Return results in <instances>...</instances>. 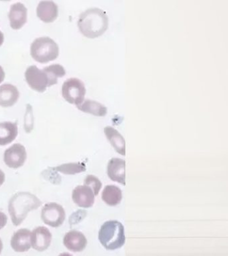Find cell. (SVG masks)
<instances>
[{
    "mask_svg": "<svg viewBox=\"0 0 228 256\" xmlns=\"http://www.w3.org/2000/svg\"><path fill=\"white\" fill-rule=\"evenodd\" d=\"M78 26L81 33L86 37L97 38L107 30L108 15L100 8H89L80 14Z\"/></svg>",
    "mask_w": 228,
    "mask_h": 256,
    "instance_id": "obj_1",
    "label": "cell"
},
{
    "mask_svg": "<svg viewBox=\"0 0 228 256\" xmlns=\"http://www.w3.org/2000/svg\"><path fill=\"white\" fill-rule=\"evenodd\" d=\"M42 202L30 192H18L12 196L8 204V212L12 223L18 226L27 217L28 212L38 209Z\"/></svg>",
    "mask_w": 228,
    "mask_h": 256,
    "instance_id": "obj_2",
    "label": "cell"
},
{
    "mask_svg": "<svg viewBox=\"0 0 228 256\" xmlns=\"http://www.w3.org/2000/svg\"><path fill=\"white\" fill-rule=\"evenodd\" d=\"M98 238L106 250L119 249L126 242L124 226L116 220L106 222L100 228Z\"/></svg>",
    "mask_w": 228,
    "mask_h": 256,
    "instance_id": "obj_3",
    "label": "cell"
},
{
    "mask_svg": "<svg viewBox=\"0 0 228 256\" xmlns=\"http://www.w3.org/2000/svg\"><path fill=\"white\" fill-rule=\"evenodd\" d=\"M32 57L40 63L53 61L59 55V46L52 38L41 37L34 40L30 48Z\"/></svg>",
    "mask_w": 228,
    "mask_h": 256,
    "instance_id": "obj_4",
    "label": "cell"
},
{
    "mask_svg": "<svg viewBox=\"0 0 228 256\" xmlns=\"http://www.w3.org/2000/svg\"><path fill=\"white\" fill-rule=\"evenodd\" d=\"M62 96L70 104L80 105L84 101L86 88L84 82L77 78H69L64 82L62 88Z\"/></svg>",
    "mask_w": 228,
    "mask_h": 256,
    "instance_id": "obj_5",
    "label": "cell"
},
{
    "mask_svg": "<svg viewBox=\"0 0 228 256\" xmlns=\"http://www.w3.org/2000/svg\"><path fill=\"white\" fill-rule=\"evenodd\" d=\"M41 218L42 221L46 225L58 228L65 221V210L60 204L52 202L46 204L42 208Z\"/></svg>",
    "mask_w": 228,
    "mask_h": 256,
    "instance_id": "obj_6",
    "label": "cell"
},
{
    "mask_svg": "<svg viewBox=\"0 0 228 256\" xmlns=\"http://www.w3.org/2000/svg\"><path fill=\"white\" fill-rule=\"evenodd\" d=\"M26 82L30 87L36 91L44 92L49 87V81L44 70L36 66H30L25 73Z\"/></svg>",
    "mask_w": 228,
    "mask_h": 256,
    "instance_id": "obj_7",
    "label": "cell"
},
{
    "mask_svg": "<svg viewBox=\"0 0 228 256\" xmlns=\"http://www.w3.org/2000/svg\"><path fill=\"white\" fill-rule=\"evenodd\" d=\"M27 158L26 148L20 144H14L6 150L4 153V160L9 168H19L24 166Z\"/></svg>",
    "mask_w": 228,
    "mask_h": 256,
    "instance_id": "obj_8",
    "label": "cell"
},
{
    "mask_svg": "<svg viewBox=\"0 0 228 256\" xmlns=\"http://www.w3.org/2000/svg\"><path fill=\"white\" fill-rule=\"evenodd\" d=\"M30 240L32 248L38 252H44L50 247L52 235L47 228L40 226L32 232Z\"/></svg>",
    "mask_w": 228,
    "mask_h": 256,
    "instance_id": "obj_9",
    "label": "cell"
},
{
    "mask_svg": "<svg viewBox=\"0 0 228 256\" xmlns=\"http://www.w3.org/2000/svg\"><path fill=\"white\" fill-rule=\"evenodd\" d=\"M95 194L93 190L87 186H78L72 192V200L78 206L82 208H89L95 202Z\"/></svg>",
    "mask_w": 228,
    "mask_h": 256,
    "instance_id": "obj_10",
    "label": "cell"
},
{
    "mask_svg": "<svg viewBox=\"0 0 228 256\" xmlns=\"http://www.w3.org/2000/svg\"><path fill=\"white\" fill-rule=\"evenodd\" d=\"M108 177L112 181L126 185V162L120 158H112L108 162L107 168Z\"/></svg>",
    "mask_w": 228,
    "mask_h": 256,
    "instance_id": "obj_11",
    "label": "cell"
},
{
    "mask_svg": "<svg viewBox=\"0 0 228 256\" xmlns=\"http://www.w3.org/2000/svg\"><path fill=\"white\" fill-rule=\"evenodd\" d=\"M64 244L70 251L81 252L84 251L88 244L86 236L77 230H71L66 234Z\"/></svg>",
    "mask_w": 228,
    "mask_h": 256,
    "instance_id": "obj_12",
    "label": "cell"
},
{
    "mask_svg": "<svg viewBox=\"0 0 228 256\" xmlns=\"http://www.w3.org/2000/svg\"><path fill=\"white\" fill-rule=\"evenodd\" d=\"M27 9L23 4L16 3L13 4L10 8L9 20L10 26L12 29L19 30L23 27L27 22Z\"/></svg>",
    "mask_w": 228,
    "mask_h": 256,
    "instance_id": "obj_13",
    "label": "cell"
},
{
    "mask_svg": "<svg viewBox=\"0 0 228 256\" xmlns=\"http://www.w3.org/2000/svg\"><path fill=\"white\" fill-rule=\"evenodd\" d=\"M31 232L28 229H20L12 236V249L17 252H25L31 248Z\"/></svg>",
    "mask_w": 228,
    "mask_h": 256,
    "instance_id": "obj_14",
    "label": "cell"
},
{
    "mask_svg": "<svg viewBox=\"0 0 228 256\" xmlns=\"http://www.w3.org/2000/svg\"><path fill=\"white\" fill-rule=\"evenodd\" d=\"M38 18L46 23H51L57 18L58 7L53 1H42L37 8Z\"/></svg>",
    "mask_w": 228,
    "mask_h": 256,
    "instance_id": "obj_15",
    "label": "cell"
},
{
    "mask_svg": "<svg viewBox=\"0 0 228 256\" xmlns=\"http://www.w3.org/2000/svg\"><path fill=\"white\" fill-rule=\"evenodd\" d=\"M20 93L16 86L6 84L0 86V106L9 108L14 106L19 98Z\"/></svg>",
    "mask_w": 228,
    "mask_h": 256,
    "instance_id": "obj_16",
    "label": "cell"
},
{
    "mask_svg": "<svg viewBox=\"0 0 228 256\" xmlns=\"http://www.w3.org/2000/svg\"><path fill=\"white\" fill-rule=\"evenodd\" d=\"M104 132L108 141L110 142L116 152L122 156L126 155V142L122 134L112 126H106Z\"/></svg>",
    "mask_w": 228,
    "mask_h": 256,
    "instance_id": "obj_17",
    "label": "cell"
},
{
    "mask_svg": "<svg viewBox=\"0 0 228 256\" xmlns=\"http://www.w3.org/2000/svg\"><path fill=\"white\" fill-rule=\"evenodd\" d=\"M18 133L17 123L6 122L0 123V146L12 143Z\"/></svg>",
    "mask_w": 228,
    "mask_h": 256,
    "instance_id": "obj_18",
    "label": "cell"
},
{
    "mask_svg": "<svg viewBox=\"0 0 228 256\" xmlns=\"http://www.w3.org/2000/svg\"><path fill=\"white\" fill-rule=\"evenodd\" d=\"M102 199L108 206H117L122 200V190L116 186H106L102 192Z\"/></svg>",
    "mask_w": 228,
    "mask_h": 256,
    "instance_id": "obj_19",
    "label": "cell"
},
{
    "mask_svg": "<svg viewBox=\"0 0 228 256\" xmlns=\"http://www.w3.org/2000/svg\"><path fill=\"white\" fill-rule=\"evenodd\" d=\"M77 108L85 113H89L96 116H105L108 112V108L104 104L94 100H85Z\"/></svg>",
    "mask_w": 228,
    "mask_h": 256,
    "instance_id": "obj_20",
    "label": "cell"
},
{
    "mask_svg": "<svg viewBox=\"0 0 228 256\" xmlns=\"http://www.w3.org/2000/svg\"><path fill=\"white\" fill-rule=\"evenodd\" d=\"M43 70L48 76L49 87L57 84L58 78L64 77L66 75V70L60 64H52L44 68Z\"/></svg>",
    "mask_w": 228,
    "mask_h": 256,
    "instance_id": "obj_21",
    "label": "cell"
},
{
    "mask_svg": "<svg viewBox=\"0 0 228 256\" xmlns=\"http://www.w3.org/2000/svg\"><path fill=\"white\" fill-rule=\"evenodd\" d=\"M54 170L57 172H61L67 175H74V174L81 173L86 170V164L82 162L78 163H68L62 164L57 167L54 168Z\"/></svg>",
    "mask_w": 228,
    "mask_h": 256,
    "instance_id": "obj_22",
    "label": "cell"
},
{
    "mask_svg": "<svg viewBox=\"0 0 228 256\" xmlns=\"http://www.w3.org/2000/svg\"><path fill=\"white\" fill-rule=\"evenodd\" d=\"M84 185L87 186L93 190L94 194L97 196L99 194L100 190L102 187L101 181L95 176L88 175L84 180Z\"/></svg>",
    "mask_w": 228,
    "mask_h": 256,
    "instance_id": "obj_23",
    "label": "cell"
},
{
    "mask_svg": "<svg viewBox=\"0 0 228 256\" xmlns=\"http://www.w3.org/2000/svg\"><path fill=\"white\" fill-rule=\"evenodd\" d=\"M34 127V118L33 113H32V108L31 106L28 105L27 111H26L25 118V125L24 128L26 132L30 133L33 130Z\"/></svg>",
    "mask_w": 228,
    "mask_h": 256,
    "instance_id": "obj_24",
    "label": "cell"
},
{
    "mask_svg": "<svg viewBox=\"0 0 228 256\" xmlns=\"http://www.w3.org/2000/svg\"><path fill=\"white\" fill-rule=\"evenodd\" d=\"M8 218L6 214L2 212H0V230L5 227L7 224Z\"/></svg>",
    "mask_w": 228,
    "mask_h": 256,
    "instance_id": "obj_25",
    "label": "cell"
},
{
    "mask_svg": "<svg viewBox=\"0 0 228 256\" xmlns=\"http://www.w3.org/2000/svg\"><path fill=\"white\" fill-rule=\"evenodd\" d=\"M4 182H5V174L0 170V186L4 183Z\"/></svg>",
    "mask_w": 228,
    "mask_h": 256,
    "instance_id": "obj_26",
    "label": "cell"
},
{
    "mask_svg": "<svg viewBox=\"0 0 228 256\" xmlns=\"http://www.w3.org/2000/svg\"><path fill=\"white\" fill-rule=\"evenodd\" d=\"M4 78H5V72H4L3 68L0 66V84L4 81Z\"/></svg>",
    "mask_w": 228,
    "mask_h": 256,
    "instance_id": "obj_27",
    "label": "cell"
},
{
    "mask_svg": "<svg viewBox=\"0 0 228 256\" xmlns=\"http://www.w3.org/2000/svg\"><path fill=\"white\" fill-rule=\"evenodd\" d=\"M4 41V36L3 33L0 31V46L3 44Z\"/></svg>",
    "mask_w": 228,
    "mask_h": 256,
    "instance_id": "obj_28",
    "label": "cell"
},
{
    "mask_svg": "<svg viewBox=\"0 0 228 256\" xmlns=\"http://www.w3.org/2000/svg\"><path fill=\"white\" fill-rule=\"evenodd\" d=\"M2 249H3V244H2L1 238H0V254H1Z\"/></svg>",
    "mask_w": 228,
    "mask_h": 256,
    "instance_id": "obj_29",
    "label": "cell"
}]
</instances>
